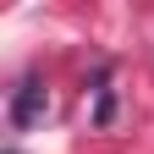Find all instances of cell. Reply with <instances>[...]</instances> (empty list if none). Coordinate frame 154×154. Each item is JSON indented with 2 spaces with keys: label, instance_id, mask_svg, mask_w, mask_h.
I'll use <instances>...</instances> for the list:
<instances>
[{
  "label": "cell",
  "instance_id": "6da1fadb",
  "mask_svg": "<svg viewBox=\"0 0 154 154\" xmlns=\"http://www.w3.org/2000/svg\"><path fill=\"white\" fill-rule=\"evenodd\" d=\"M44 105H50V94L38 88V83H22L17 99H11V127H33L38 116H44Z\"/></svg>",
  "mask_w": 154,
  "mask_h": 154
}]
</instances>
